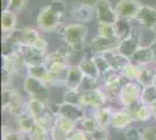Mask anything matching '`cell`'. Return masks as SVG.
Segmentation results:
<instances>
[{"mask_svg": "<svg viewBox=\"0 0 156 140\" xmlns=\"http://www.w3.org/2000/svg\"><path fill=\"white\" fill-rule=\"evenodd\" d=\"M154 71H155V76H156V64H155V67H154Z\"/></svg>", "mask_w": 156, "mask_h": 140, "instance_id": "obj_48", "label": "cell"}, {"mask_svg": "<svg viewBox=\"0 0 156 140\" xmlns=\"http://www.w3.org/2000/svg\"><path fill=\"white\" fill-rule=\"evenodd\" d=\"M140 40H141V32L140 29L134 26L133 33L130 34V36H128L127 39L121 40L119 42V45L117 47V50L121 55L126 56L127 59H132L133 55L135 54L137 50V48L141 46L140 45Z\"/></svg>", "mask_w": 156, "mask_h": 140, "instance_id": "obj_11", "label": "cell"}, {"mask_svg": "<svg viewBox=\"0 0 156 140\" xmlns=\"http://www.w3.org/2000/svg\"><path fill=\"white\" fill-rule=\"evenodd\" d=\"M140 103L146 104L148 106H151L154 103H156V85H149L144 87L142 89V92L140 96Z\"/></svg>", "mask_w": 156, "mask_h": 140, "instance_id": "obj_33", "label": "cell"}, {"mask_svg": "<svg viewBox=\"0 0 156 140\" xmlns=\"http://www.w3.org/2000/svg\"><path fill=\"white\" fill-rule=\"evenodd\" d=\"M90 140H93V139H90Z\"/></svg>", "mask_w": 156, "mask_h": 140, "instance_id": "obj_51", "label": "cell"}, {"mask_svg": "<svg viewBox=\"0 0 156 140\" xmlns=\"http://www.w3.org/2000/svg\"><path fill=\"white\" fill-rule=\"evenodd\" d=\"M77 127L83 130L84 132L89 134H92L93 132H96L98 128H99V124L97 123V120L94 119L93 116H85L84 118H82L80 120L77 121Z\"/></svg>", "mask_w": 156, "mask_h": 140, "instance_id": "obj_30", "label": "cell"}, {"mask_svg": "<svg viewBox=\"0 0 156 140\" xmlns=\"http://www.w3.org/2000/svg\"><path fill=\"white\" fill-rule=\"evenodd\" d=\"M155 64H156V63H155Z\"/></svg>", "mask_w": 156, "mask_h": 140, "instance_id": "obj_52", "label": "cell"}, {"mask_svg": "<svg viewBox=\"0 0 156 140\" xmlns=\"http://www.w3.org/2000/svg\"><path fill=\"white\" fill-rule=\"evenodd\" d=\"M26 107H27V112L32 116L34 119L39 118L40 116L47 112L49 109H50V105L49 104H46L43 102H41L39 99H34V98H28L26 103Z\"/></svg>", "mask_w": 156, "mask_h": 140, "instance_id": "obj_25", "label": "cell"}, {"mask_svg": "<svg viewBox=\"0 0 156 140\" xmlns=\"http://www.w3.org/2000/svg\"><path fill=\"white\" fill-rule=\"evenodd\" d=\"M22 87L29 98L39 99L49 105L51 104L50 103V96H51L50 87H48L43 81L26 76L22 83Z\"/></svg>", "mask_w": 156, "mask_h": 140, "instance_id": "obj_4", "label": "cell"}, {"mask_svg": "<svg viewBox=\"0 0 156 140\" xmlns=\"http://www.w3.org/2000/svg\"><path fill=\"white\" fill-rule=\"evenodd\" d=\"M26 134H23L19 128H13L5 124L2 126V140H25Z\"/></svg>", "mask_w": 156, "mask_h": 140, "instance_id": "obj_34", "label": "cell"}, {"mask_svg": "<svg viewBox=\"0 0 156 140\" xmlns=\"http://www.w3.org/2000/svg\"><path fill=\"white\" fill-rule=\"evenodd\" d=\"M84 77V74L78 64H70L66 71L65 89H79Z\"/></svg>", "mask_w": 156, "mask_h": 140, "instance_id": "obj_20", "label": "cell"}, {"mask_svg": "<svg viewBox=\"0 0 156 140\" xmlns=\"http://www.w3.org/2000/svg\"><path fill=\"white\" fill-rule=\"evenodd\" d=\"M108 96L106 95L104 90L99 87L94 90L89 91H80V106H83L86 110H96L103 106L108 105Z\"/></svg>", "mask_w": 156, "mask_h": 140, "instance_id": "obj_6", "label": "cell"}, {"mask_svg": "<svg viewBox=\"0 0 156 140\" xmlns=\"http://www.w3.org/2000/svg\"><path fill=\"white\" fill-rule=\"evenodd\" d=\"M114 28H115V33H117V39L121 41L130 36V34L133 33L134 26L132 25L129 20L118 19L114 23Z\"/></svg>", "mask_w": 156, "mask_h": 140, "instance_id": "obj_26", "label": "cell"}, {"mask_svg": "<svg viewBox=\"0 0 156 140\" xmlns=\"http://www.w3.org/2000/svg\"><path fill=\"white\" fill-rule=\"evenodd\" d=\"M141 140H156L155 127H146L142 130V139Z\"/></svg>", "mask_w": 156, "mask_h": 140, "instance_id": "obj_43", "label": "cell"}, {"mask_svg": "<svg viewBox=\"0 0 156 140\" xmlns=\"http://www.w3.org/2000/svg\"><path fill=\"white\" fill-rule=\"evenodd\" d=\"M78 66L80 68V70L83 71L85 77H89L92 80L100 81V73L98 70V67L96 64V62L93 60L92 55H85L82 60L79 61Z\"/></svg>", "mask_w": 156, "mask_h": 140, "instance_id": "obj_21", "label": "cell"}, {"mask_svg": "<svg viewBox=\"0 0 156 140\" xmlns=\"http://www.w3.org/2000/svg\"><path fill=\"white\" fill-rule=\"evenodd\" d=\"M15 119H16V125H18L16 128H19L20 131L23 134H26V135L30 133V131L34 128L35 124H36L35 119L27 111L23 114H21L20 117L15 118Z\"/></svg>", "mask_w": 156, "mask_h": 140, "instance_id": "obj_28", "label": "cell"}, {"mask_svg": "<svg viewBox=\"0 0 156 140\" xmlns=\"http://www.w3.org/2000/svg\"><path fill=\"white\" fill-rule=\"evenodd\" d=\"M70 139L71 140H90V135L84 132L83 130H80V128H76L75 131H73V133L71 134V137H70Z\"/></svg>", "mask_w": 156, "mask_h": 140, "instance_id": "obj_44", "label": "cell"}, {"mask_svg": "<svg viewBox=\"0 0 156 140\" xmlns=\"http://www.w3.org/2000/svg\"><path fill=\"white\" fill-rule=\"evenodd\" d=\"M120 40L118 39H105L97 35L93 38V40L89 43L87 49L90 52V55H97V54H105L111 50L117 49Z\"/></svg>", "mask_w": 156, "mask_h": 140, "instance_id": "obj_14", "label": "cell"}, {"mask_svg": "<svg viewBox=\"0 0 156 140\" xmlns=\"http://www.w3.org/2000/svg\"><path fill=\"white\" fill-rule=\"evenodd\" d=\"M16 29V13L7 9L1 13V31L2 33L12 32Z\"/></svg>", "mask_w": 156, "mask_h": 140, "instance_id": "obj_27", "label": "cell"}, {"mask_svg": "<svg viewBox=\"0 0 156 140\" xmlns=\"http://www.w3.org/2000/svg\"><path fill=\"white\" fill-rule=\"evenodd\" d=\"M133 123H134V118L127 109L121 107L119 110L113 111L112 119H111V127L113 130H115L118 132H122L132 126Z\"/></svg>", "mask_w": 156, "mask_h": 140, "instance_id": "obj_15", "label": "cell"}, {"mask_svg": "<svg viewBox=\"0 0 156 140\" xmlns=\"http://www.w3.org/2000/svg\"><path fill=\"white\" fill-rule=\"evenodd\" d=\"M63 102L70 103L75 105H80V91L78 89H65V92L63 95Z\"/></svg>", "mask_w": 156, "mask_h": 140, "instance_id": "obj_38", "label": "cell"}, {"mask_svg": "<svg viewBox=\"0 0 156 140\" xmlns=\"http://www.w3.org/2000/svg\"><path fill=\"white\" fill-rule=\"evenodd\" d=\"M142 89L143 87L136 81H126L118 95L117 99L124 109H128L140 102Z\"/></svg>", "mask_w": 156, "mask_h": 140, "instance_id": "obj_5", "label": "cell"}, {"mask_svg": "<svg viewBox=\"0 0 156 140\" xmlns=\"http://www.w3.org/2000/svg\"><path fill=\"white\" fill-rule=\"evenodd\" d=\"M98 35L105 39H117L114 23H98Z\"/></svg>", "mask_w": 156, "mask_h": 140, "instance_id": "obj_36", "label": "cell"}, {"mask_svg": "<svg viewBox=\"0 0 156 140\" xmlns=\"http://www.w3.org/2000/svg\"><path fill=\"white\" fill-rule=\"evenodd\" d=\"M142 4L139 0H119L114 6L119 19L134 21Z\"/></svg>", "mask_w": 156, "mask_h": 140, "instance_id": "obj_12", "label": "cell"}, {"mask_svg": "<svg viewBox=\"0 0 156 140\" xmlns=\"http://www.w3.org/2000/svg\"><path fill=\"white\" fill-rule=\"evenodd\" d=\"M68 140H71V139H68Z\"/></svg>", "mask_w": 156, "mask_h": 140, "instance_id": "obj_50", "label": "cell"}, {"mask_svg": "<svg viewBox=\"0 0 156 140\" xmlns=\"http://www.w3.org/2000/svg\"><path fill=\"white\" fill-rule=\"evenodd\" d=\"M141 71V67L135 64L134 62H128L126 66L124 67V69L121 70V75L126 81H136L139 78V75Z\"/></svg>", "mask_w": 156, "mask_h": 140, "instance_id": "obj_32", "label": "cell"}, {"mask_svg": "<svg viewBox=\"0 0 156 140\" xmlns=\"http://www.w3.org/2000/svg\"><path fill=\"white\" fill-rule=\"evenodd\" d=\"M150 107H151V110H153V118L156 120V103H154Z\"/></svg>", "mask_w": 156, "mask_h": 140, "instance_id": "obj_46", "label": "cell"}, {"mask_svg": "<svg viewBox=\"0 0 156 140\" xmlns=\"http://www.w3.org/2000/svg\"><path fill=\"white\" fill-rule=\"evenodd\" d=\"M133 116L134 121H139V123H147L153 118V110L151 107L142 104V103H136L134 105L127 109Z\"/></svg>", "mask_w": 156, "mask_h": 140, "instance_id": "obj_22", "label": "cell"}, {"mask_svg": "<svg viewBox=\"0 0 156 140\" xmlns=\"http://www.w3.org/2000/svg\"><path fill=\"white\" fill-rule=\"evenodd\" d=\"M114 109L110 105H106L100 109H96L92 111V116L94 117V119L97 120L100 127L107 128L111 126V119H112V114H113Z\"/></svg>", "mask_w": 156, "mask_h": 140, "instance_id": "obj_24", "label": "cell"}, {"mask_svg": "<svg viewBox=\"0 0 156 140\" xmlns=\"http://www.w3.org/2000/svg\"><path fill=\"white\" fill-rule=\"evenodd\" d=\"M126 140H141L142 139V130L139 127L130 126L125 131Z\"/></svg>", "mask_w": 156, "mask_h": 140, "instance_id": "obj_39", "label": "cell"}, {"mask_svg": "<svg viewBox=\"0 0 156 140\" xmlns=\"http://www.w3.org/2000/svg\"><path fill=\"white\" fill-rule=\"evenodd\" d=\"M156 76H155V71H154V68L149 67H141V71H140V75H139V78H137V82L144 87H149V85H153L155 83Z\"/></svg>", "mask_w": 156, "mask_h": 140, "instance_id": "obj_31", "label": "cell"}, {"mask_svg": "<svg viewBox=\"0 0 156 140\" xmlns=\"http://www.w3.org/2000/svg\"><path fill=\"white\" fill-rule=\"evenodd\" d=\"M70 14H71L73 20L76 22H80V23H86V22H90L93 19H96L94 6L90 5V4H85V2L75 5L70 11Z\"/></svg>", "mask_w": 156, "mask_h": 140, "instance_id": "obj_16", "label": "cell"}, {"mask_svg": "<svg viewBox=\"0 0 156 140\" xmlns=\"http://www.w3.org/2000/svg\"><path fill=\"white\" fill-rule=\"evenodd\" d=\"M27 6H28V0H11L9 1V11L16 14L25 11Z\"/></svg>", "mask_w": 156, "mask_h": 140, "instance_id": "obj_40", "label": "cell"}, {"mask_svg": "<svg viewBox=\"0 0 156 140\" xmlns=\"http://www.w3.org/2000/svg\"><path fill=\"white\" fill-rule=\"evenodd\" d=\"M26 76L34 77L44 82V80L48 76V67L46 63H41V64H34V66H27L26 67Z\"/></svg>", "mask_w": 156, "mask_h": 140, "instance_id": "obj_29", "label": "cell"}, {"mask_svg": "<svg viewBox=\"0 0 156 140\" xmlns=\"http://www.w3.org/2000/svg\"><path fill=\"white\" fill-rule=\"evenodd\" d=\"M58 53H61L63 56H65L66 59H70V56H71L72 54L75 53V50L72 49L71 47L69 46V45H66L65 42H63L61 46L57 47V49H56Z\"/></svg>", "mask_w": 156, "mask_h": 140, "instance_id": "obj_42", "label": "cell"}, {"mask_svg": "<svg viewBox=\"0 0 156 140\" xmlns=\"http://www.w3.org/2000/svg\"><path fill=\"white\" fill-rule=\"evenodd\" d=\"M66 5L63 0H52L48 6L43 7L36 18V25L41 32L61 33L64 27L66 16Z\"/></svg>", "mask_w": 156, "mask_h": 140, "instance_id": "obj_1", "label": "cell"}, {"mask_svg": "<svg viewBox=\"0 0 156 140\" xmlns=\"http://www.w3.org/2000/svg\"><path fill=\"white\" fill-rule=\"evenodd\" d=\"M132 62L140 67H149L153 63H156L155 56L149 46H140L137 48L135 54L130 59Z\"/></svg>", "mask_w": 156, "mask_h": 140, "instance_id": "obj_19", "label": "cell"}, {"mask_svg": "<svg viewBox=\"0 0 156 140\" xmlns=\"http://www.w3.org/2000/svg\"><path fill=\"white\" fill-rule=\"evenodd\" d=\"M126 80L122 77L121 74L112 70L111 73L106 74L100 78V88L106 92L110 100H113L118 98V95L120 92Z\"/></svg>", "mask_w": 156, "mask_h": 140, "instance_id": "obj_8", "label": "cell"}, {"mask_svg": "<svg viewBox=\"0 0 156 140\" xmlns=\"http://www.w3.org/2000/svg\"><path fill=\"white\" fill-rule=\"evenodd\" d=\"M92 56H93V60H94L96 64H97L98 70H99L101 77L105 76L106 74H108L112 71V68H111L110 63L107 62V60L105 59V56L103 54H97V55H92ZM101 77H100V78H101Z\"/></svg>", "mask_w": 156, "mask_h": 140, "instance_id": "obj_37", "label": "cell"}, {"mask_svg": "<svg viewBox=\"0 0 156 140\" xmlns=\"http://www.w3.org/2000/svg\"><path fill=\"white\" fill-rule=\"evenodd\" d=\"M93 6L96 9V20L98 23H115L119 19L115 8L112 6L110 0H96Z\"/></svg>", "mask_w": 156, "mask_h": 140, "instance_id": "obj_9", "label": "cell"}, {"mask_svg": "<svg viewBox=\"0 0 156 140\" xmlns=\"http://www.w3.org/2000/svg\"><path fill=\"white\" fill-rule=\"evenodd\" d=\"M28 140H51L50 131H48L44 127L40 126L39 124H35V126L30 131V133L27 135Z\"/></svg>", "mask_w": 156, "mask_h": 140, "instance_id": "obj_35", "label": "cell"}, {"mask_svg": "<svg viewBox=\"0 0 156 140\" xmlns=\"http://www.w3.org/2000/svg\"><path fill=\"white\" fill-rule=\"evenodd\" d=\"M77 128V123L56 113L55 124L50 131L51 140H68L70 139L73 131Z\"/></svg>", "mask_w": 156, "mask_h": 140, "instance_id": "obj_7", "label": "cell"}, {"mask_svg": "<svg viewBox=\"0 0 156 140\" xmlns=\"http://www.w3.org/2000/svg\"><path fill=\"white\" fill-rule=\"evenodd\" d=\"M103 55L105 56V59L107 60V62L110 63L112 70L118 71V73H121V70L124 69L125 66H126L128 62H130L129 59H127L126 56L121 55L117 49L107 52V53L103 54Z\"/></svg>", "mask_w": 156, "mask_h": 140, "instance_id": "obj_23", "label": "cell"}, {"mask_svg": "<svg viewBox=\"0 0 156 140\" xmlns=\"http://www.w3.org/2000/svg\"><path fill=\"white\" fill-rule=\"evenodd\" d=\"M89 34V28L85 23L75 22L64 25L61 36L63 39V42L71 47L75 52L82 50L85 47V40Z\"/></svg>", "mask_w": 156, "mask_h": 140, "instance_id": "obj_2", "label": "cell"}, {"mask_svg": "<svg viewBox=\"0 0 156 140\" xmlns=\"http://www.w3.org/2000/svg\"><path fill=\"white\" fill-rule=\"evenodd\" d=\"M26 67L25 60L18 50L2 55V71H6L12 76H16L22 70H26Z\"/></svg>", "mask_w": 156, "mask_h": 140, "instance_id": "obj_10", "label": "cell"}, {"mask_svg": "<svg viewBox=\"0 0 156 140\" xmlns=\"http://www.w3.org/2000/svg\"><path fill=\"white\" fill-rule=\"evenodd\" d=\"M2 111L8 112L14 118H18L27 111V100L13 88H2Z\"/></svg>", "mask_w": 156, "mask_h": 140, "instance_id": "obj_3", "label": "cell"}, {"mask_svg": "<svg viewBox=\"0 0 156 140\" xmlns=\"http://www.w3.org/2000/svg\"><path fill=\"white\" fill-rule=\"evenodd\" d=\"M90 139L93 140H108V131L107 128L99 127L96 132L90 134Z\"/></svg>", "mask_w": 156, "mask_h": 140, "instance_id": "obj_41", "label": "cell"}, {"mask_svg": "<svg viewBox=\"0 0 156 140\" xmlns=\"http://www.w3.org/2000/svg\"><path fill=\"white\" fill-rule=\"evenodd\" d=\"M16 50L21 54L22 59L25 60L26 66H34V64L44 63L46 56L48 54L44 52H41L34 46H23V45H16Z\"/></svg>", "mask_w": 156, "mask_h": 140, "instance_id": "obj_13", "label": "cell"}, {"mask_svg": "<svg viewBox=\"0 0 156 140\" xmlns=\"http://www.w3.org/2000/svg\"><path fill=\"white\" fill-rule=\"evenodd\" d=\"M151 32H153V33H154V34H155V35H156V25H155V26H154V27H153V29H151Z\"/></svg>", "mask_w": 156, "mask_h": 140, "instance_id": "obj_47", "label": "cell"}, {"mask_svg": "<svg viewBox=\"0 0 156 140\" xmlns=\"http://www.w3.org/2000/svg\"><path fill=\"white\" fill-rule=\"evenodd\" d=\"M56 113L61 114L63 117H66V118L77 123L78 120L84 118L85 116H87V110L80 105H75V104L62 102L61 104H57V112Z\"/></svg>", "mask_w": 156, "mask_h": 140, "instance_id": "obj_18", "label": "cell"}, {"mask_svg": "<svg viewBox=\"0 0 156 140\" xmlns=\"http://www.w3.org/2000/svg\"><path fill=\"white\" fill-rule=\"evenodd\" d=\"M34 47H35V48H37V49L41 50V52L48 53V41H47L44 38H42V36H40L39 40L35 42Z\"/></svg>", "mask_w": 156, "mask_h": 140, "instance_id": "obj_45", "label": "cell"}, {"mask_svg": "<svg viewBox=\"0 0 156 140\" xmlns=\"http://www.w3.org/2000/svg\"><path fill=\"white\" fill-rule=\"evenodd\" d=\"M154 84H155V85H156V80H155V83H154Z\"/></svg>", "mask_w": 156, "mask_h": 140, "instance_id": "obj_49", "label": "cell"}, {"mask_svg": "<svg viewBox=\"0 0 156 140\" xmlns=\"http://www.w3.org/2000/svg\"><path fill=\"white\" fill-rule=\"evenodd\" d=\"M134 21H136L139 26L143 29L151 31L153 27L156 25V8L148 5H142Z\"/></svg>", "mask_w": 156, "mask_h": 140, "instance_id": "obj_17", "label": "cell"}]
</instances>
